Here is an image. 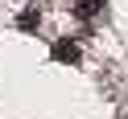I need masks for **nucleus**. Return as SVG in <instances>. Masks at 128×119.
Instances as JSON below:
<instances>
[{
  "label": "nucleus",
  "instance_id": "nucleus-2",
  "mask_svg": "<svg viewBox=\"0 0 128 119\" xmlns=\"http://www.w3.org/2000/svg\"><path fill=\"white\" fill-rule=\"evenodd\" d=\"M78 58H83V53H78V41H66V37L54 41V62H70V66H74Z\"/></svg>",
  "mask_w": 128,
  "mask_h": 119
},
{
  "label": "nucleus",
  "instance_id": "nucleus-3",
  "mask_svg": "<svg viewBox=\"0 0 128 119\" xmlns=\"http://www.w3.org/2000/svg\"><path fill=\"white\" fill-rule=\"evenodd\" d=\"M37 25V12H21V29H33Z\"/></svg>",
  "mask_w": 128,
  "mask_h": 119
},
{
  "label": "nucleus",
  "instance_id": "nucleus-1",
  "mask_svg": "<svg viewBox=\"0 0 128 119\" xmlns=\"http://www.w3.org/2000/svg\"><path fill=\"white\" fill-rule=\"evenodd\" d=\"M103 12H108L103 0H74V17H83V21H95V17H103Z\"/></svg>",
  "mask_w": 128,
  "mask_h": 119
}]
</instances>
